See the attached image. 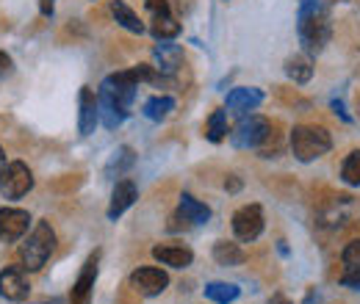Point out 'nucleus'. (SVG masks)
<instances>
[{
	"label": "nucleus",
	"instance_id": "nucleus-1",
	"mask_svg": "<svg viewBox=\"0 0 360 304\" xmlns=\"http://www.w3.org/2000/svg\"><path fill=\"white\" fill-rule=\"evenodd\" d=\"M297 31L308 53H321L324 44L330 42V8L324 0H300L297 14Z\"/></svg>",
	"mask_w": 360,
	"mask_h": 304
},
{
	"label": "nucleus",
	"instance_id": "nucleus-2",
	"mask_svg": "<svg viewBox=\"0 0 360 304\" xmlns=\"http://www.w3.org/2000/svg\"><path fill=\"white\" fill-rule=\"evenodd\" d=\"M333 150V136L324 131V128H316V125H297L291 131V152L297 161L302 164H311L316 158L327 155Z\"/></svg>",
	"mask_w": 360,
	"mask_h": 304
},
{
	"label": "nucleus",
	"instance_id": "nucleus-3",
	"mask_svg": "<svg viewBox=\"0 0 360 304\" xmlns=\"http://www.w3.org/2000/svg\"><path fill=\"white\" fill-rule=\"evenodd\" d=\"M53 252H56V232L50 221H39L34 232L28 235V241L20 246V263L25 271H39L50 260Z\"/></svg>",
	"mask_w": 360,
	"mask_h": 304
},
{
	"label": "nucleus",
	"instance_id": "nucleus-4",
	"mask_svg": "<svg viewBox=\"0 0 360 304\" xmlns=\"http://www.w3.org/2000/svg\"><path fill=\"white\" fill-rule=\"evenodd\" d=\"M271 136V125L269 119H264V117H244L233 133H230V141H233V147H238V150H258L264 141H269Z\"/></svg>",
	"mask_w": 360,
	"mask_h": 304
},
{
	"label": "nucleus",
	"instance_id": "nucleus-5",
	"mask_svg": "<svg viewBox=\"0 0 360 304\" xmlns=\"http://www.w3.org/2000/svg\"><path fill=\"white\" fill-rule=\"evenodd\" d=\"M34 188V174L22 161H11L0 172V194L6 199H20Z\"/></svg>",
	"mask_w": 360,
	"mask_h": 304
},
{
	"label": "nucleus",
	"instance_id": "nucleus-6",
	"mask_svg": "<svg viewBox=\"0 0 360 304\" xmlns=\"http://www.w3.org/2000/svg\"><path fill=\"white\" fill-rule=\"evenodd\" d=\"M264 224H266V221H264L261 205H244V208H238V211L233 213V232H236V238L244 241V244L258 241L261 232H264Z\"/></svg>",
	"mask_w": 360,
	"mask_h": 304
},
{
	"label": "nucleus",
	"instance_id": "nucleus-7",
	"mask_svg": "<svg viewBox=\"0 0 360 304\" xmlns=\"http://www.w3.org/2000/svg\"><path fill=\"white\" fill-rule=\"evenodd\" d=\"M28 293H31V285L22 265H8L0 271V296L6 302H25Z\"/></svg>",
	"mask_w": 360,
	"mask_h": 304
},
{
	"label": "nucleus",
	"instance_id": "nucleus-8",
	"mask_svg": "<svg viewBox=\"0 0 360 304\" xmlns=\"http://www.w3.org/2000/svg\"><path fill=\"white\" fill-rule=\"evenodd\" d=\"M167 285H169L167 271L153 268V265L136 268L134 274H131V288L139 291L141 296H158V293H164V291H167Z\"/></svg>",
	"mask_w": 360,
	"mask_h": 304
},
{
	"label": "nucleus",
	"instance_id": "nucleus-9",
	"mask_svg": "<svg viewBox=\"0 0 360 304\" xmlns=\"http://www.w3.org/2000/svg\"><path fill=\"white\" fill-rule=\"evenodd\" d=\"M31 216L20 208H0V241H20L28 232Z\"/></svg>",
	"mask_w": 360,
	"mask_h": 304
},
{
	"label": "nucleus",
	"instance_id": "nucleus-10",
	"mask_svg": "<svg viewBox=\"0 0 360 304\" xmlns=\"http://www.w3.org/2000/svg\"><path fill=\"white\" fill-rule=\"evenodd\" d=\"M78 108H81V114H78V131H81V136H91L94 128H97V122H100V105H97V97H94V91L89 86L81 88Z\"/></svg>",
	"mask_w": 360,
	"mask_h": 304
},
{
	"label": "nucleus",
	"instance_id": "nucleus-11",
	"mask_svg": "<svg viewBox=\"0 0 360 304\" xmlns=\"http://www.w3.org/2000/svg\"><path fill=\"white\" fill-rule=\"evenodd\" d=\"M97 260H100V255L94 252V255H89V260L84 263V268H81V274L72 285V304H89L94 279H97Z\"/></svg>",
	"mask_w": 360,
	"mask_h": 304
},
{
	"label": "nucleus",
	"instance_id": "nucleus-12",
	"mask_svg": "<svg viewBox=\"0 0 360 304\" xmlns=\"http://www.w3.org/2000/svg\"><path fill=\"white\" fill-rule=\"evenodd\" d=\"M153 61H155V70L161 72V78L164 75H175L178 72V67L183 64V47L178 44H155L153 47Z\"/></svg>",
	"mask_w": 360,
	"mask_h": 304
},
{
	"label": "nucleus",
	"instance_id": "nucleus-13",
	"mask_svg": "<svg viewBox=\"0 0 360 304\" xmlns=\"http://www.w3.org/2000/svg\"><path fill=\"white\" fill-rule=\"evenodd\" d=\"M139 199V191H136L134 180H120L114 185V194H111V205H108V218H120L131 205Z\"/></svg>",
	"mask_w": 360,
	"mask_h": 304
},
{
	"label": "nucleus",
	"instance_id": "nucleus-14",
	"mask_svg": "<svg viewBox=\"0 0 360 304\" xmlns=\"http://www.w3.org/2000/svg\"><path fill=\"white\" fill-rule=\"evenodd\" d=\"M153 258L169 268H186L194 260V252L188 246H178V244H161V246H153Z\"/></svg>",
	"mask_w": 360,
	"mask_h": 304
},
{
	"label": "nucleus",
	"instance_id": "nucleus-15",
	"mask_svg": "<svg viewBox=\"0 0 360 304\" xmlns=\"http://www.w3.org/2000/svg\"><path fill=\"white\" fill-rule=\"evenodd\" d=\"M264 103V91L261 88H233L230 94H227V108H233V111H252V108H258Z\"/></svg>",
	"mask_w": 360,
	"mask_h": 304
},
{
	"label": "nucleus",
	"instance_id": "nucleus-16",
	"mask_svg": "<svg viewBox=\"0 0 360 304\" xmlns=\"http://www.w3.org/2000/svg\"><path fill=\"white\" fill-rule=\"evenodd\" d=\"M178 216L183 221H191V224H205L211 218V208L202 205L200 199H194L191 194H183L178 202Z\"/></svg>",
	"mask_w": 360,
	"mask_h": 304
},
{
	"label": "nucleus",
	"instance_id": "nucleus-17",
	"mask_svg": "<svg viewBox=\"0 0 360 304\" xmlns=\"http://www.w3.org/2000/svg\"><path fill=\"white\" fill-rule=\"evenodd\" d=\"M285 75H288L294 84H308V81L314 78V61H311V55H305V53L291 55V58L285 61Z\"/></svg>",
	"mask_w": 360,
	"mask_h": 304
},
{
	"label": "nucleus",
	"instance_id": "nucleus-18",
	"mask_svg": "<svg viewBox=\"0 0 360 304\" xmlns=\"http://www.w3.org/2000/svg\"><path fill=\"white\" fill-rule=\"evenodd\" d=\"M111 14H114V20H117L125 31H131V34H144V22L139 20V14H136L125 0H114V3H111Z\"/></svg>",
	"mask_w": 360,
	"mask_h": 304
},
{
	"label": "nucleus",
	"instance_id": "nucleus-19",
	"mask_svg": "<svg viewBox=\"0 0 360 304\" xmlns=\"http://www.w3.org/2000/svg\"><path fill=\"white\" fill-rule=\"evenodd\" d=\"M175 111V100L172 97H150L144 105H141V114L150 119V122H164L169 114Z\"/></svg>",
	"mask_w": 360,
	"mask_h": 304
},
{
	"label": "nucleus",
	"instance_id": "nucleus-20",
	"mask_svg": "<svg viewBox=\"0 0 360 304\" xmlns=\"http://www.w3.org/2000/svg\"><path fill=\"white\" fill-rule=\"evenodd\" d=\"M241 296V288L233 282H208L205 285V299H211L214 304H233Z\"/></svg>",
	"mask_w": 360,
	"mask_h": 304
},
{
	"label": "nucleus",
	"instance_id": "nucleus-21",
	"mask_svg": "<svg viewBox=\"0 0 360 304\" xmlns=\"http://www.w3.org/2000/svg\"><path fill=\"white\" fill-rule=\"evenodd\" d=\"M150 34L158 39V42H169L180 34V22L172 14H155L153 25H150Z\"/></svg>",
	"mask_w": 360,
	"mask_h": 304
},
{
	"label": "nucleus",
	"instance_id": "nucleus-22",
	"mask_svg": "<svg viewBox=\"0 0 360 304\" xmlns=\"http://www.w3.org/2000/svg\"><path fill=\"white\" fill-rule=\"evenodd\" d=\"M214 260L227 268V265H241V263L247 260V255H244V249L238 244L219 241V244H214Z\"/></svg>",
	"mask_w": 360,
	"mask_h": 304
},
{
	"label": "nucleus",
	"instance_id": "nucleus-23",
	"mask_svg": "<svg viewBox=\"0 0 360 304\" xmlns=\"http://www.w3.org/2000/svg\"><path fill=\"white\" fill-rule=\"evenodd\" d=\"M134 161H136L134 150H131V147H120V150L114 152V158L108 161V166H105V174H108V177H114V174L128 172V169L134 166Z\"/></svg>",
	"mask_w": 360,
	"mask_h": 304
},
{
	"label": "nucleus",
	"instance_id": "nucleus-24",
	"mask_svg": "<svg viewBox=\"0 0 360 304\" xmlns=\"http://www.w3.org/2000/svg\"><path fill=\"white\" fill-rule=\"evenodd\" d=\"M205 136H208V141H214V144H219V141L225 138L227 136V114L225 111H214V114L208 117Z\"/></svg>",
	"mask_w": 360,
	"mask_h": 304
},
{
	"label": "nucleus",
	"instance_id": "nucleus-25",
	"mask_svg": "<svg viewBox=\"0 0 360 304\" xmlns=\"http://www.w3.org/2000/svg\"><path fill=\"white\" fill-rule=\"evenodd\" d=\"M341 180L347 183V185H360V150L355 152H349L347 155V161L341 164Z\"/></svg>",
	"mask_w": 360,
	"mask_h": 304
},
{
	"label": "nucleus",
	"instance_id": "nucleus-26",
	"mask_svg": "<svg viewBox=\"0 0 360 304\" xmlns=\"http://www.w3.org/2000/svg\"><path fill=\"white\" fill-rule=\"evenodd\" d=\"M341 260H344V268L347 271H360V238L349 241L341 252Z\"/></svg>",
	"mask_w": 360,
	"mask_h": 304
},
{
	"label": "nucleus",
	"instance_id": "nucleus-27",
	"mask_svg": "<svg viewBox=\"0 0 360 304\" xmlns=\"http://www.w3.org/2000/svg\"><path fill=\"white\" fill-rule=\"evenodd\" d=\"M341 285H347L352 291H360V271H344L341 274Z\"/></svg>",
	"mask_w": 360,
	"mask_h": 304
},
{
	"label": "nucleus",
	"instance_id": "nucleus-28",
	"mask_svg": "<svg viewBox=\"0 0 360 304\" xmlns=\"http://www.w3.org/2000/svg\"><path fill=\"white\" fill-rule=\"evenodd\" d=\"M144 6H147L153 14H169V3H167V0H144Z\"/></svg>",
	"mask_w": 360,
	"mask_h": 304
},
{
	"label": "nucleus",
	"instance_id": "nucleus-29",
	"mask_svg": "<svg viewBox=\"0 0 360 304\" xmlns=\"http://www.w3.org/2000/svg\"><path fill=\"white\" fill-rule=\"evenodd\" d=\"M333 111H335V114H338L344 122H352V117L347 114V108H344V103H341V100H333Z\"/></svg>",
	"mask_w": 360,
	"mask_h": 304
},
{
	"label": "nucleus",
	"instance_id": "nucleus-30",
	"mask_svg": "<svg viewBox=\"0 0 360 304\" xmlns=\"http://www.w3.org/2000/svg\"><path fill=\"white\" fill-rule=\"evenodd\" d=\"M225 188L227 191H238V188H241V180H236V174H230L225 180Z\"/></svg>",
	"mask_w": 360,
	"mask_h": 304
},
{
	"label": "nucleus",
	"instance_id": "nucleus-31",
	"mask_svg": "<svg viewBox=\"0 0 360 304\" xmlns=\"http://www.w3.org/2000/svg\"><path fill=\"white\" fill-rule=\"evenodd\" d=\"M8 70H11V58L6 53H0V75H6Z\"/></svg>",
	"mask_w": 360,
	"mask_h": 304
},
{
	"label": "nucleus",
	"instance_id": "nucleus-32",
	"mask_svg": "<svg viewBox=\"0 0 360 304\" xmlns=\"http://www.w3.org/2000/svg\"><path fill=\"white\" fill-rule=\"evenodd\" d=\"M39 8H42V14H45V17H50V14H53V8H56V0H42V3H39Z\"/></svg>",
	"mask_w": 360,
	"mask_h": 304
},
{
	"label": "nucleus",
	"instance_id": "nucleus-33",
	"mask_svg": "<svg viewBox=\"0 0 360 304\" xmlns=\"http://www.w3.org/2000/svg\"><path fill=\"white\" fill-rule=\"evenodd\" d=\"M271 304H288V302H285L283 296H274V299H271Z\"/></svg>",
	"mask_w": 360,
	"mask_h": 304
},
{
	"label": "nucleus",
	"instance_id": "nucleus-34",
	"mask_svg": "<svg viewBox=\"0 0 360 304\" xmlns=\"http://www.w3.org/2000/svg\"><path fill=\"white\" fill-rule=\"evenodd\" d=\"M3 166H6V155H3V150H0V172H3Z\"/></svg>",
	"mask_w": 360,
	"mask_h": 304
}]
</instances>
